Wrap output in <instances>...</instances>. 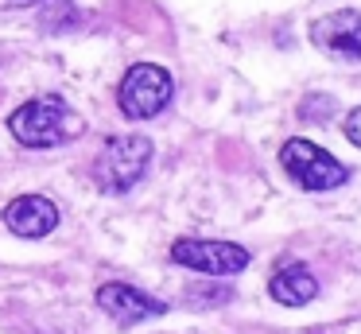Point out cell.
Instances as JSON below:
<instances>
[{
  "instance_id": "cell-9",
  "label": "cell",
  "mask_w": 361,
  "mask_h": 334,
  "mask_svg": "<svg viewBox=\"0 0 361 334\" xmlns=\"http://www.w3.org/2000/svg\"><path fill=\"white\" fill-rule=\"evenodd\" d=\"M268 292H272V299L283 303V307H303V303H311L314 295H319V280L311 276L307 264H283L272 276Z\"/></svg>"
},
{
  "instance_id": "cell-11",
  "label": "cell",
  "mask_w": 361,
  "mask_h": 334,
  "mask_svg": "<svg viewBox=\"0 0 361 334\" xmlns=\"http://www.w3.org/2000/svg\"><path fill=\"white\" fill-rule=\"evenodd\" d=\"M0 4H12V8H27V4H39V0H0Z\"/></svg>"
},
{
  "instance_id": "cell-7",
  "label": "cell",
  "mask_w": 361,
  "mask_h": 334,
  "mask_svg": "<svg viewBox=\"0 0 361 334\" xmlns=\"http://www.w3.org/2000/svg\"><path fill=\"white\" fill-rule=\"evenodd\" d=\"M97 307H102L113 323L136 326V323H144V318L164 315L167 303H159V299H152V295L136 292L133 284H102V287H97Z\"/></svg>"
},
{
  "instance_id": "cell-1",
  "label": "cell",
  "mask_w": 361,
  "mask_h": 334,
  "mask_svg": "<svg viewBox=\"0 0 361 334\" xmlns=\"http://www.w3.org/2000/svg\"><path fill=\"white\" fill-rule=\"evenodd\" d=\"M8 132L24 148H59L66 140H78L86 132V121L66 105L59 93L24 101L16 113L8 117Z\"/></svg>"
},
{
  "instance_id": "cell-8",
  "label": "cell",
  "mask_w": 361,
  "mask_h": 334,
  "mask_svg": "<svg viewBox=\"0 0 361 334\" xmlns=\"http://www.w3.org/2000/svg\"><path fill=\"white\" fill-rule=\"evenodd\" d=\"M4 225L16 237H47L59 225V206L43 194H20L4 206Z\"/></svg>"
},
{
  "instance_id": "cell-6",
  "label": "cell",
  "mask_w": 361,
  "mask_h": 334,
  "mask_svg": "<svg viewBox=\"0 0 361 334\" xmlns=\"http://www.w3.org/2000/svg\"><path fill=\"white\" fill-rule=\"evenodd\" d=\"M311 39L326 54L342 62H361V12L357 8H338V12L314 20Z\"/></svg>"
},
{
  "instance_id": "cell-5",
  "label": "cell",
  "mask_w": 361,
  "mask_h": 334,
  "mask_svg": "<svg viewBox=\"0 0 361 334\" xmlns=\"http://www.w3.org/2000/svg\"><path fill=\"white\" fill-rule=\"evenodd\" d=\"M171 261L183 268L206 272V276H233V272L249 268V249L233 245V241H195L183 237L171 245Z\"/></svg>"
},
{
  "instance_id": "cell-4",
  "label": "cell",
  "mask_w": 361,
  "mask_h": 334,
  "mask_svg": "<svg viewBox=\"0 0 361 334\" xmlns=\"http://www.w3.org/2000/svg\"><path fill=\"white\" fill-rule=\"evenodd\" d=\"M280 163L307 191H334V186L345 183V167L330 152H322L319 144H311V140H299V136L288 140L280 148Z\"/></svg>"
},
{
  "instance_id": "cell-2",
  "label": "cell",
  "mask_w": 361,
  "mask_h": 334,
  "mask_svg": "<svg viewBox=\"0 0 361 334\" xmlns=\"http://www.w3.org/2000/svg\"><path fill=\"white\" fill-rule=\"evenodd\" d=\"M148 163H152V140L148 136H136V132H128V136H113L109 144L102 148L97 163H94V179H97L102 191L125 194V191H133V186L144 179Z\"/></svg>"
},
{
  "instance_id": "cell-3",
  "label": "cell",
  "mask_w": 361,
  "mask_h": 334,
  "mask_svg": "<svg viewBox=\"0 0 361 334\" xmlns=\"http://www.w3.org/2000/svg\"><path fill=\"white\" fill-rule=\"evenodd\" d=\"M171 93H175V82L164 66H156V62H136V66L121 78L117 101H121V113L125 117L148 121V117L164 113Z\"/></svg>"
},
{
  "instance_id": "cell-10",
  "label": "cell",
  "mask_w": 361,
  "mask_h": 334,
  "mask_svg": "<svg viewBox=\"0 0 361 334\" xmlns=\"http://www.w3.org/2000/svg\"><path fill=\"white\" fill-rule=\"evenodd\" d=\"M345 136H350V144L361 148V105L353 109L350 117H345Z\"/></svg>"
}]
</instances>
